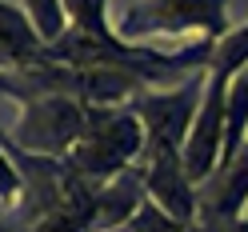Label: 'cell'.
<instances>
[{
	"instance_id": "cell-2",
	"label": "cell",
	"mask_w": 248,
	"mask_h": 232,
	"mask_svg": "<svg viewBox=\"0 0 248 232\" xmlns=\"http://www.w3.org/2000/svg\"><path fill=\"white\" fill-rule=\"evenodd\" d=\"M116 32L124 40L188 36V32H196L200 40H224L232 32L228 0H136L124 8V20Z\"/></svg>"
},
{
	"instance_id": "cell-10",
	"label": "cell",
	"mask_w": 248,
	"mask_h": 232,
	"mask_svg": "<svg viewBox=\"0 0 248 232\" xmlns=\"http://www.w3.org/2000/svg\"><path fill=\"white\" fill-rule=\"evenodd\" d=\"M240 232H248V216H244V220H240Z\"/></svg>"
},
{
	"instance_id": "cell-8",
	"label": "cell",
	"mask_w": 248,
	"mask_h": 232,
	"mask_svg": "<svg viewBox=\"0 0 248 232\" xmlns=\"http://www.w3.org/2000/svg\"><path fill=\"white\" fill-rule=\"evenodd\" d=\"M116 232H188V224H180L176 216H168L160 204L144 200V204H140V212H136L132 220H124Z\"/></svg>"
},
{
	"instance_id": "cell-5",
	"label": "cell",
	"mask_w": 248,
	"mask_h": 232,
	"mask_svg": "<svg viewBox=\"0 0 248 232\" xmlns=\"http://www.w3.org/2000/svg\"><path fill=\"white\" fill-rule=\"evenodd\" d=\"M0 56H4V72H24L48 60V44L40 40V32L16 0L0 4Z\"/></svg>"
},
{
	"instance_id": "cell-9",
	"label": "cell",
	"mask_w": 248,
	"mask_h": 232,
	"mask_svg": "<svg viewBox=\"0 0 248 232\" xmlns=\"http://www.w3.org/2000/svg\"><path fill=\"white\" fill-rule=\"evenodd\" d=\"M188 232H240V220H204V216H196Z\"/></svg>"
},
{
	"instance_id": "cell-1",
	"label": "cell",
	"mask_w": 248,
	"mask_h": 232,
	"mask_svg": "<svg viewBox=\"0 0 248 232\" xmlns=\"http://www.w3.org/2000/svg\"><path fill=\"white\" fill-rule=\"evenodd\" d=\"M144 140H148V132H144L140 116H136L132 108H100V104H92V116H88V128L80 136V144H76L64 160L80 176L96 180V184H108V180L124 176L132 164H140Z\"/></svg>"
},
{
	"instance_id": "cell-3",
	"label": "cell",
	"mask_w": 248,
	"mask_h": 232,
	"mask_svg": "<svg viewBox=\"0 0 248 232\" xmlns=\"http://www.w3.org/2000/svg\"><path fill=\"white\" fill-rule=\"evenodd\" d=\"M92 104L80 96H36L24 100V116L4 136L36 156H68L88 128Z\"/></svg>"
},
{
	"instance_id": "cell-4",
	"label": "cell",
	"mask_w": 248,
	"mask_h": 232,
	"mask_svg": "<svg viewBox=\"0 0 248 232\" xmlns=\"http://www.w3.org/2000/svg\"><path fill=\"white\" fill-rule=\"evenodd\" d=\"M248 200V144L212 172V180L200 184V216L204 220H244Z\"/></svg>"
},
{
	"instance_id": "cell-7",
	"label": "cell",
	"mask_w": 248,
	"mask_h": 232,
	"mask_svg": "<svg viewBox=\"0 0 248 232\" xmlns=\"http://www.w3.org/2000/svg\"><path fill=\"white\" fill-rule=\"evenodd\" d=\"M20 8L28 12V20H32V28L40 32L44 44H56L60 36L68 32V8H64V0H20Z\"/></svg>"
},
{
	"instance_id": "cell-6",
	"label": "cell",
	"mask_w": 248,
	"mask_h": 232,
	"mask_svg": "<svg viewBox=\"0 0 248 232\" xmlns=\"http://www.w3.org/2000/svg\"><path fill=\"white\" fill-rule=\"evenodd\" d=\"M244 136H248V68L232 80V92H228V132H224V160L220 164H228L248 144Z\"/></svg>"
}]
</instances>
